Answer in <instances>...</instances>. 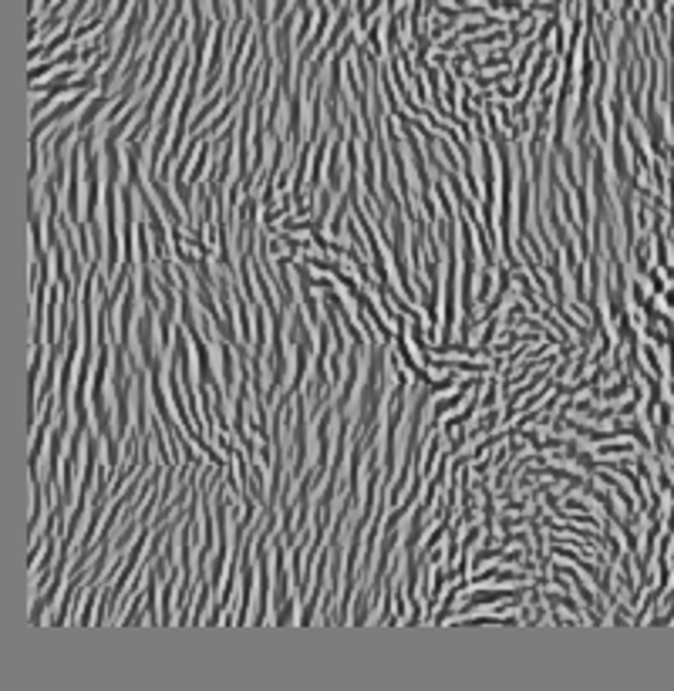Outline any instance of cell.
I'll list each match as a JSON object with an SVG mask.
<instances>
[{"instance_id": "1", "label": "cell", "mask_w": 674, "mask_h": 691, "mask_svg": "<svg viewBox=\"0 0 674 691\" xmlns=\"http://www.w3.org/2000/svg\"><path fill=\"white\" fill-rule=\"evenodd\" d=\"M78 54H81V51H78V48H75V51H68V54H64V58H58V61H54V64H64V61L71 64V61H75V58H78ZM48 68H51V64H48ZM48 68H34V71H31V81H38V78H44V71H48Z\"/></svg>"}]
</instances>
